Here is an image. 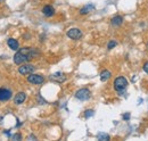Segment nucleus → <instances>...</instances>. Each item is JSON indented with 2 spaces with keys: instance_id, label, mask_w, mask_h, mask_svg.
I'll use <instances>...</instances> for the list:
<instances>
[{
  "instance_id": "4468645a",
  "label": "nucleus",
  "mask_w": 148,
  "mask_h": 141,
  "mask_svg": "<svg viewBox=\"0 0 148 141\" xmlns=\"http://www.w3.org/2000/svg\"><path fill=\"white\" fill-rule=\"evenodd\" d=\"M111 76H112L111 72H110V70H103V72H101V74H100V80H101L103 82H105V81H107Z\"/></svg>"
},
{
  "instance_id": "f257e3e1",
  "label": "nucleus",
  "mask_w": 148,
  "mask_h": 141,
  "mask_svg": "<svg viewBox=\"0 0 148 141\" xmlns=\"http://www.w3.org/2000/svg\"><path fill=\"white\" fill-rule=\"evenodd\" d=\"M38 55H39V51H38L37 49L25 47V48L19 49L18 51L15 53V56H14V62H15V64H17V65H22V64H25V63H27L29 60L33 59Z\"/></svg>"
},
{
  "instance_id": "4be33fe9",
  "label": "nucleus",
  "mask_w": 148,
  "mask_h": 141,
  "mask_svg": "<svg viewBox=\"0 0 148 141\" xmlns=\"http://www.w3.org/2000/svg\"><path fill=\"white\" fill-rule=\"evenodd\" d=\"M147 48H148V42H147Z\"/></svg>"
},
{
  "instance_id": "423d86ee",
  "label": "nucleus",
  "mask_w": 148,
  "mask_h": 141,
  "mask_svg": "<svg viewBox=\"0 0 148 141\" xmlns=\"http://www.w3.org/2000/svg\"><path fill=\"white\" fill-rule=\"evenodd\" d=\"M67 36L72 40H79L82 36V32L79 29H70L67 31Z\"/></svg>"
},
{
  "instance_id": "f3484780",
  "label": "nucleus",
  "mask_w": 148,
  "mask_h": 141,
  "mask_svg": "<svg viewBox=\"0 0 148 141\" xmlns=\"http://www.w3.org/2000/svg\"><path fill=\"white\" fill-rule=\"evenodd\" d=\"M93 115V110L92 109H89V110H86V114H84V116H86V118H89V117H91Z\"/></svg>"
},
{
  "instance_id": "1a4fd4ad",
  "label": "nucleus",
  "mask_w": 148,
  "mask_h": 141,
  "mask_svg": "<svg viewBox=\"0 0 148 141\" xmlns=\"http://www.w3.org/2000/svg\"><path fill=\"white\" fill-rule=\"evenodd\" d=\"M42 13H43L45 16H47V17H51V16H54V14H55V9H54V7L47 5V6L43 7Z\"/></svg>"
},
{
  "instance_id": "6ab92c4d",
  "label": "nucleus",
  "mask_w": 148,
  "mask_h": 141,
  "mask_svg": "<svg viewBox=\"0 0 148 141\" xmlns=\"http://www.w3.org/2000/svg\"><path fill=\"white\" fill-rule=\"evenodd\" d=\"M144 70H145V72H146V73L148 74V62L144 64Z\"/></svg>"
},
{
  "instance_id": "5701e85b",
  "label": "nucleus",
  "mask_w": 148,
  "mask_h": 141,
  "mask_svg": "<svg viewBox=\"0 0 148 141\" xmlns=\"http://www.w3.org/2000/svg\"><path fill=\"white\" fill-rule=\"evenodd\" d=\"M0 120H1V118H0Z\"/></svg>"
},
{
  "instance_id": "7ed1b4c3",
  "label": "nucleus",
  "mask_w": 148,
  "mask_h": 141,
  "mask_svg": "<svg viewBox=\"0 0 148 141\" xmlns=\"http://www.w3.org/2000/svg\"><path fill=\"white\" fill-rule=\"evenodd\" d=\"M75 98H77L79 100H88L89 98H90V91H89V89H80V90H77L76 92H75Z\"/></svg>"
},
{
  "instance_id": "ddd939ff",
  "label": "nucleus",
  "mask_w": 148,
  "mask_h": 141,
  "mask_svg": "<svg viewBox=\"0 0 148 141\" xmlns=\"http://www.w3.org/2000/svg\"><path fill=\"white\" fill-rule=\"evenodd\" d=\"M93 9H95V6H93V5H88V6L83 7V8H81L80 14H81V15H86V14L90 13V12H91V10H93Z\"/></svg>"
},
{
  "instance_id": "0eeeda50",
  "label": "nucleus",
  "mask_w": 148,
  "mask_h": 141,
  "mask_svg": "<svg viewBox=\"0 0 148 141\" xmlns=\"http://www.w3.org/2000/svg\"><path fill=\"white\" fill-rule=\"evenodd\" d=\"M12 98V91L8 89L0 88V101H6Z\"/></svg>"
},
{
  "instance_id": "39448f33",
  "label": "nucleus",
  "mask_w": 148,
  "mask_h": 141,
  "mask_svg": "<svg viewBox=\"0 0 148 141\" xmlns=\"http://www.w3.org/2000/svg\"><path fill=\"white\" fill-rule=\"evenodd\" d=\"M27 81L32 84H41L45 82V77L39 74H30V76H27Z\"/></svg>"
},
{
  "instance_id": "20e7f679",
  "label": "nucleus",
  "mask_w": 148,
  "mask_h": 141,
  "mask_svg": "<svg viewBox=\"0 0 148 141\" xmlns=\"http://www.w3.org/2000/svg\"><path fill=\"white\" fill-rule=\"evenodd\" d=\"M36 70V67L33 66V65H30V64H22L21 65V67L18 68V72L19 74H22V75H30V74H32L33 72Z\"/></svg>"
},
{
  "instance_id": "f8f14e48",
  "label": "nucleus",
  "mask_w": 148,
  "mask_h": 141,
  "mask_svg": "<svg viewBox=\"0 0 148 141\" xmlns=\"http://www.w3.org/2000/svg\"><path fill=\"white\" fill-rule=\"evenodd\" d=\"M111 23L113 26H120V25H122V23H123V17L120 16V15H117V16L112 18Z\"/></svg>"
},
{
  "instance_id": "9d476101",
  "label": "nucleus",
  "mask_w": 148,
  "mask_h": 141,
  "mask_svg": "<svg viewBox=\"0 0 148 141\" xmlns=\"http://www.w3.org/2000/svg\"><path fill=\"white\" fill-rule=\"evenodd\" d=\"M25 99H26V93H24V92H18V93L15 96L14 101H15L16 105H21V104H23V103L25 101Z\"/></svg>"
},
{
  "instance_id": "6e6552de",
  "label": "nucleus",
  "mask_w": 148,
  "mask_h": 141,
  "mask_svg": "<svg viewBox=\"0 0 148 141\" xmlns=\"http://www.w3.org/2000/svg\"><path fill=\"white\" fill-rule=\"evenodd\" d=\"M50 80L55 81L57 83H62V82H64V81L66 80V76H65V74L58 72V73H55V74H53V75L50 76Z\"/></svg>"
},
{
  "instance_id": "412c9836",
  "label": "nucleus",
  "mask_w": 148,
  "mask_h": 141,
  "mask_svg": "<svg viewBox=\"0 0 148 141\" xmlns=\"http://www.w3.org/2000/svg\"><path fill=\"white\" fill-rule=\"evenodd\" d=\"M29 139H30V140H31V139H33V140H36L37 138H36L34 136H30V137H29Z\"/></svg>"
},
{
  "instance_id": "aec40b11",
  "label": "nucleus",
  "mask_w": 148,
  "mask_h": 141,
  "mask_svg": "<svg viewBox=\"0 0 148 141\" xmlns=\"http://www.w3.org/2000/svg\"><path fill=\"white\" fill-rule=\"evenodd\" d=\"M123 118H124V120H129V118H130L129 113H128V114H125V115H123Z\"/></svg>"
},
{
  "instance_id": "f03ea898",
  "label": "nucleus",
  "mask_w": 148,
  "mask_h": 141,
  "mask_svg": "<svg viewBox=\"0 0 148 141\" xmlns=\"http://www.w3.org/2000/svg\"><path fill=\"white\" fill-rule=\"evenodd\" d=\"M127 87H128V80L124 76H119L117 79H115V81H114V89L116 91L121 92Z\"/></svg>"
},
{
  "instance_id": "2eb2a0df",
  "label": "nucleus",
  "mask_w": 148,
  "mask_h": 141,
  "mask_svg": "<svg viewBox=\"0 0 148 141\" xmlns=\"http://www.w3.org/2000/svg\"><path fill=\"white\" fill-rule=\"evenodd\" d=\"M97 139L100 141H104V140H110L111 139V137L108 136V134H106V133H103V132H100V133H98L97 134Z\"/></svg>"
},
{
  "instance_id": "9b49d317",
  "label": "nucleus",
  "mask_w": 148,
  "mask_h": 141,
  "mask_svg": "<svg viewBox=\"0 0 148 141\" xmlns=\"http://www.w3.org/2000/svg\"><path fill=\"white\" fill-rule=\"evenodd\" d=\"M7 44H8V47H9L10 49H13V50H18L19 44H18V41H17V40L10 38V39L7 40Z\"/></svg>"
},
{
  "instance_id": "dca6fc26",
  "label": "nucleus",
  "mask_w": 148,
  "mask_h": 141,
  "mask_svg": "<svg viewBox=\"0 0 148 141\" xmlns=\"http://www.w3.org/2000/svg\"><path fill=\"white\" fill-rule=\"evenodd\" d=\"M116 44H117V43H116V41H115V40H111V41L108 42V46H107V48L111 50V49H113V48H114Z\"/></svg>"
},
{
  "instance_id": "a211bd4d",
  "label": "nucleus",
  "mask_w": 148,
  "mask_h": 141,
  "mask_svg": "<svg viewBox=\"0 0 148 141\" xmlns=\"http://www.w3.org/2000/svg\"><path fill=\"white\" fill-rule=\"evenodd\" d=\"M12 139H13V140H21V139H22V136L18 134V133H17V134H13V136H12Z\"/></svg>"
}]
</instances>
